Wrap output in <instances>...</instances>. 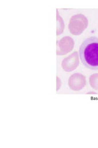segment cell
<instances>
[{"label": "cell", "instance_id": "cell-1", "mask_svg": "<svg viewBox=\"0 0 98 148\" xmlns=\"http://www.w3.org/2000/svg\"><path fill=\"white\" fill-rule=\"evenodd\" d=\"M79 56L85 67L98 70V37L91 36L83 41L79 48Z\"/></svg>", "mask_w": 98, "mask_h": 148}, {"label": "cell", "instance_id": "cell-2", "mask_svg": "<svg viewBox=\"0 0 98 148\" xmlns=\"http://www.w3.org/2000/svg\"><path fill=\"white\" fill-rule=\"evenodd\" d=\"M88 25L87 18L82 14H77L70 18L68 29L72 35L78 36L85 30Z\"/></svg>", "mask_w": 98, "mask_h": 148}, {"label": "cell", "instance_id": "cell-3", "mask_svg": "<svg viewBox=\"0 0 98 148\" xmlns=\"http://www.w3.org/2000/svg\"><path fill=\"white\" fill-rule=\"evenodd\" d=\"M74 47V41L70 36H64L57 41V54L63 56L71 52Z\"/></svg>", "mask_w": 98, "mask_h": 148}, {"label": "cell", "instance_id": "cell-4", "mask_svg": "<svg viewBox=\"0 0 98 148\" xmlns=\"http://www.w3.org/2000/svg\"><path fill=\"white\" fill-rule=\"evenodd\" d=\"M85 85L86 78L81 73H74L69 78L68 85L73 91H80L83 88Z\"/></svg>", "mask_w": 98, "mask_h": 148}, {"label": "cell", "instance_id": "cell-5", "mask_svg": "<svg viewBox=\"0 0 98 148\" xmlns=\"http://www.w3.org/2000/svg\"><path fill=\"white\" fill-rule=\"evenodd\" d=\"M79 65L78 53L77 51L74 52L68 57L63 59L62 66L64 71L71 72L76 69Z\"/></svg>", "mask_w": 98, "mask_h": 148}, {"label": "cell", "instance_id": "cell-6", "mask_svg": "<svg viewBox=\"0 0 98 148\" xmlns=\"http://www.w3.org/2000/svg\"><path fill=\"white\" fill-rule=\"evenodd\" d=\"M57 35H60L62 34L64 29V23L62 17L59 16L58 11H57Z\"/></svg>", "mask_w": 98, "mask_h": 148}, {"label": "cell", "instance_id": "cell-7", "mask_svg": "<svg viewBox=\"0 0 98 148\" xmlns=\"http://www.w3.org/2000/svg\"><path fill=\"white\" fill-rule=\"evenodd\" d=\"M89 83L92 88L95 90H98V73L93 74L90 76Z\"/></svg>", "mask_w": 98, "mask_h": 148}, {"label": "cell", "instance_id": "cell-8", "mask_svg": "<svg viewBox=\"0 0 98 148\" xmlns=\"http://www.w3.org/2000/svg\"><path fill=\"white\" fill-rule=\"evenodd\" d=\"M57 91H58L60 89L61 85H62V82H61L60 78L58 77H57Z\"/></svg>", "mask_w": 98, "mask_h": 148}, {"label": "cell", "instance_id": "cell-9", "mask_svg": "<svg viewBox=\"0 0 98 148\" xmlns=\"http://www.w3.org/2000/svg\"><path fill=\"white\" fill-rule=\"evenodd\" d=\"M90 93H91V94H97L96 92H88V94H90Z\"/></svg>", "mask_w": 98, "mask_h": 148}]
</instances>
